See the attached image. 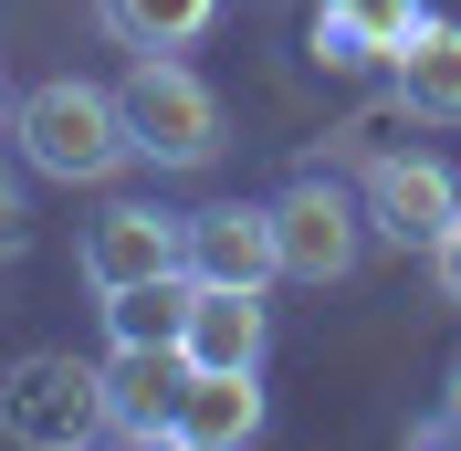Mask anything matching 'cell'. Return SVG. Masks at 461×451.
I'll return each instance as SVG.
<instances>
[{"label":"cell","instance_id":"obj_1","mask_svg":"<svg viewBox=\"0 0 461 451\" xmlns=\"http://www.w3.org/2000/svg\"><path fill=\"white\" fill-rule=\"evenodd\" d=\"M11 137L42 179L63 189H105V179L137 169V126H126V95L95 85V74H53V85H32L11 106Z\"/></svg>","mask_w":461,"mask_h":451},{"label":"cell","instance_id":"obj_2","mask_svg":"<svg viewBox=\"0 0 461 451\" xmlns=\"http://www.w3.org/2000/svg\"><path fill=\"white\" fill-rule=\"evenodd\" d=\"M0 441H22V451H85V441H105V367L63 357V346L11 357V378H0Z\"/></svg>","mask_w":461,"mask_h":451},{"label":"cell","instance_id":"obj_3","mask_svg":"<svg viewBox=\"0 0 461 451\" xmlns=\"http://www.w3.org/2000/svg\"><path fill=\"white\" fill-rule=\"evenodd\" d=\"M115 95H126V126H137V158H158V169H210L230 147L221 95H210L178 53H137Z\"/></svg>","mask_w":461,"mask_h":451},{"label":"cell","instance_id":"obj_4","mask_svg":"<svg viewBox=\"0 0 461 451\" xmlns=\"http://www.w3.org/2000/svg\"><path fill=\"white\" fill-rule=\"evenodd\" d=\"M74 273L85 294H126V283H158V273H189V210H158V199H105L74 242Z\"/></svg>","mask_w":461,"mask_h":451},{"label":"cell","instance_id":"obj_5","mask_svg":"<svg viewBox=\"0 0 461 451\" xmlns=\"http://www.w3.org/2000/svg\"><path fill=\"white\" fill-rule=\"evenodd\" d=\"M273 242H284V283H346L367 262V199H346L336 179H294L273 199Z\"/></svg>","mask_w":461,"mask_h":451},{"label":"cell","instance_id":"obj_6","mask_svg":"<svg viewBox=\"0 0 461 451\" xmlns=\"http://www.w3.org/2000/svg\"><path fill=\"white\" fill-rule=\"evenodd\" d=\"M367 231L377 242H399V253H430L440 231L461 221V179L440 169V158H409V147H388V158H367Z\"/></svg>","mask_w":461,"mask_h":451},{"label":"cell","instance_id":"obj_7","mask_svg":"<svg viewBox=\"0 0 461 451\" xmlns=\"http://www.w3.org/2000/svg\"><path fill=\"white\" fill-rule=\"evenodd\" d=\"M178 357H189V367H262V357H273V305H262V283H200V273H189Z\"/></svg>","mask_w":461,"mask_h":451},{"label":"cell","instance_id":"obj_8","mask_svg":"<svg viewBox=\"0 0 461 451\" xmlns=\"http://www.w3.org/2000/svg\"><path fill=\"white\" fill-rule=\"evenodd\" d=\"M189 273L200 283H284L273 199H210V210H189Z\"/></svg>","mask_w":461,"mask_h":451},{"label":"cell","instance_id":"obj_9","mask_svg":"<svg viewBox=\"0 0 461 451\" xmlns=\"http://www.w3.org/2000/svg\"><path fill=\"white\" fill-rule=\"evenodd\" d=\"M178 389H189L178 346H115L105 357V441H178Z\"/></svg>","mask_w":461,"mask_h":451},{"label":"cell","instance_id":"obj_10","mask_svg":"<svg viewBox=\"0 0 461 451\" xmlns=\"http://www.w3.org/2000/svg\"><path fill=\"white\" fill-rule=\"evenodd\" d=\"M388 95H399L420 126H461V22L420 11V22L388 42Z\"/></svg>","mask_w":461,"mask_h":451},{"label":"cell","instance_id":"obj_11","mask_svg":"<svg viewBox=\"0 0 461 451\" xmlns=\"http://www.w3.org/2000/svg\"><path fill=\"white\" fill-rule=\"evenodd\" d=\"M178 441L189 451L262 441V367H189V389H178Z\"/></svg>","mask_w":461,"mask_h":451},{"label":"cell","instance_id":"obj_12","mask_svg":"<svg viewBox=\"0 0 461 451\" xmlns=\"http://www.w3.org/2000/svg\"><path fill=\"white\" fill-rule=\"evenodd\" d=\"M420 22V0H315V63L325 74H367L388 63V42Z\"/></svg>","mask_w":461,"mask_h":451},{"label":"cell","instance_id":"obj_13","mask_svg":"<svg viewBox=\"0 0 461 451\" xmlns=\"http://www.w3.org/2000/svg\"><path fill=\"white\" fill-rule=\"evenodd\" d=\"M95 22H105L126 53H189V42L221 22V0H95Z\"/></svg>","mask_w":461,"mask_h":451},{"label":"cell","instance_id":"obj_14","mask_svg":"<svg viewBox=\"0 0 461 451\" xmlns=\"http://www.w3.org/2000/svg\"><path fill=\"white\" fill-rule=\"evenodd\" d=\"M178 315H189V273H158V283L105 294V336L115 346H178Z\"/></svg>","mask_w":461,"mask_h":451},{"label":"cell","instance_id":"obj_15","mask_svg":"<svg viewBox=\"0 0 461 451\" xmlns=\"http://www.w3.org/2000/svg\"><path fill=\"white\" fill-rule=\"evenodd\" d=\"M11 253H32V199H22V179L0 169V262Z\"/></svg>","mask_w":461,"mask_h":451},{"label":"cell","instance_id":"obj_16","mask_svg":"<svg viewBox=\"0 0 461 451\" xmlns=\"http://www.w3.org/2000/svg\"><path fill=\"white\" fill-rule=\"evenodd\" d=\"M430 283H440V305H461V221L430 242Z\"/></svg>","mask_w":461,"mask_h":451},{"label":"cell","instance_id":"obj_17","mask_svg":"<svg viewBox=\"0 0 461 451\" xmlns=\"http://www.w3.org/2000/svg\"><path fill=\"white\" fill-rule=\"evenodd\" d=\"M0 126H11V74H0Z\"/></svg>","mask_w":461,"mask_h":451},{"label":"cell","instance_id":"obj_18","mask_svg":"<svg viewBox=\"0 0 461 451\" xmlns=\"http://www.w3.org/2000/svg\"><path fill=\"white\" fill-rule=\"evenodd\" d=\"M451 420H461V367H451Z\"/></svg>","mask_w":461,"mask_h":451}]
</instances>
